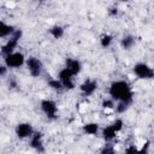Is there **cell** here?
I'll use <instances>...</instances> for the list:
<instances>
[{
    "instance_id": "1",
    "label": "cell",
    "mask_w": 154,
    "mask_h": 154,
    "mask_svg": "<svg viewBox=\"0 0 154 154\" xmlns=\"http://www.w3.org/2000/svg\"><path fill=\"white\" fill-rule=\"evenodd\" d=\"M108 95L116 102H125L131 105L134 101V90L125 79L113 81L108 87Z\"/></svg>"
},
{
    "instance_id": "2",
    "label": "cell",
    "mask_w": 154,
    "mask_h": 154,
    "mask_svg": "<svg viewBox=\"0 0 154 154\" xmlns=\"http://www.w3.org/2000/svg\"><path fill=\"white\" fill-rule=\"evenodd\" d=\"M22 36H23V30H22V29H16L14 32H13V34L6 40V42L1 46V48H0L1 54H2L4 57H6V55H8V54L16 52V48L18 47V43H19Z\"/></svg>"
},
{
    "instance_id": "3",
    "label": "cell",
    "mask_w": 154,
    "mask_h": 154,
    "mask_svg": "<svg viewBox=\"0 0 154 154\" xmlns=\"http://www.w3.org/2000/svg\"><path fill=\"white\" fill-rule=\"evenodd\" d=\"M25 55L22 52H13L6 57H4V65L8 69V70H16L22 67L23 65H25Z\"/></svg>"
},
{
    "instance_id": "4",
    "label": "cell",
    "mask_w": 154,
    "mask_h": 154,
    "mask_svg": "<svg viewBox=\"0 0 154 154\" xmlns=\"http://www.w3.org/2000/svg\"><path fill=\"white\" fill-rule=\"evenodd\" d=\"M40 108L49 120L58 119V105L52 99H43L40 102Z\"/></svg>"
},
{
    "instance_id": "5",
    "label": "cell",
    "mask_w": 154,
    "mask_h": 154,
    "mask_svg": "<svg viewBox=\"0 0 154 154\" xmlns=\"http://www.w3.org/2000/svg\"><path fill=\"white\" fill-rule=\"evenodd\" d=\"M132 72L140 79H152L154 77L153 67L150 65H148L147 63H143V61L136 63L132 67Z\"/></svg>"
},
{
    "instance_id": "6",
    "label": "cell",
    "mask_w": 154,
    "mask_h": 154,
    "mask_svg": "<svg viewBox=\"0 0 154 154\" xmlns=\"http://www.w3.org/2000/svg\"><path fill=\"white\" fill-rule=\"evenodd\" d=\"M25 66L28 69V72L31 77L36 78L42 75L43 71V63L37 57H29L25 60Z\"/></svg>"
},
{
    "instance_id": "7",
    "label": "cell",
    "mask_w": 154,
    "mask_h": 154,
    "mask_svg": "<svg viewBox=\"0 0 154 154\" xmlns=\"http://www.w3.org/2000/svg\"><path fill=\"white\" fill-rule=\"evenodd\" d=\"M58 79L60 81L64 90H73L76 88L75 84V76L66 69L63 67L59 72H58Z\"/></svg>"
},
{
    "instance_id": "8",
    "label": "cell",
    "mask_w": 154,
    "mask_h": 154,
    "mask_svg": "<svg viewBox=\"0 0 154 154\" xmlns=\"http://www.w3.org/2000/svg\"><path fill=\"white\" fill-rule=\"evenodd\" d=\"M35 132L32 125L28 122H20L14 126V134L19 140H28Z\"/></svg>"
},
{
    "instance_id": "9",
    "label": "cell",
    "mask_w": 154,
    "mask_h": 154,
    "mask_svg": "<svg viewBox=\"0 0 154 154\" xmlns=\"http://www.w3.org/2000/svg\"><path fill=\"white\" fill-rule=\"evenodd\" d=\"M97 90V82L95 79H91V78H88L85 81H83L81 84H79V91L83 96L88 97V96H91L95 91Z\"/></svg>"
},
{
    "instance_id": "10",
    "label": "cell",
    "mask_w": 154,
    "mask_h": 154,
    "mask_svg": "<svg viewBox=\"0 0 154 154\" xmlns=\"http://www.w3.org/2000/svg\"><path fill=\"white\" fill-rule=\"evenodd\" d=\"M29 146L38 153L45 152V142H43V134L41 131H35L32 136L29 138Z\"/></svg>"
},
{
    "instance_id": "11",
    "label": "cell",
    "mask_w": 154,
    "mask_h": 154,
    "mask_svg": "<svg viewBox=\"0 0 154 154\" xmlns=\"http://www.w3.org/2000/svg\"><path fill=\"white\" fill-rule=\"evenodd\" d=\"M73 76H77L82 72V69H83V65L81 63V60L76 59V58H67L65 60V66Z\"/></svg>"
},
{
    "instance_id": "12",
    "label": "cell",
    "mask_w": 154,
    "mask_h": 154,
    "mask_svg": "<svg viewBox=\"0 0 154 154\" xmlns=\"http://www.w3.org/2000/svg\"><path fill=\"white\" fill-rule=\"evenodd\" d=\"M117 136H118V132L113 129V126H112L111 124L101 129V137H102V140H103L106 143L112 142Z\"/></svg>"
},
{
    "instance_id": "13",
    "label": "cell",
    "mask_w": 154,
    "mask_h": 154,
    "mask_svg": "<svg viewBox=\"0 0 154 154\" xmlns=\"http://www.w3.org/2000/svg\"><path fill=\"white\" fill-rule=\"evenodd\" d=\"M82 131L88 136H96L100 131V125L95 122H88L82 125Z\"/></svg>"
},
{
    "instance_id": "14",
    "label": "cell",
    "mask_w": 154,
    "mask_h": 154,
    "mask_svg": "<svg viewBox=\"0 0 154 154\" xmlns=\"http://www.w3.org/2000/svg\"><path fill=\"white\" fill-rule=\"evenodd\" d=\"M16 28L11 24L5 23L4 20H0V38H8L13 32H14Z\"/></svg>"
},
{
    "instance_id": "15",
    "label": "cell",
    "mask_w": 154,
    "mask_h": 154,
    "mask_svg": "<svg viewBox=\"0 0 154 154\" xmlns=\"http://www.w3.org/2000/svg\"><path fill=\"white\" fill-rule=\"evenodd\" d=\"M135 43H136V38H135L134 35H130V34L129 35H124L122 37V40H120V47L123 49H125V51L131 49L135 46Z\"/></svg>"
},
{
    "instance_id": "16",
    "label": "cell",
    "mask_w": 154,
    "mask_h": 154,
    "mask_svg": "<svg viewBox=\"0 0 154 154\" xmlns=\"http://www.w3.org/2000/svg\"><path fill=\"white\" fill-rule=\"evenodd\" d=\"M48 32H49V35H51L53 38L59 40V38H61V37L64 36L65 29H64V26H61V25H59V24H54V25H52V26L48 29Z\"/></svg>"
},
{
    "instance_id": "17",
    "label": "cell",
    "mask_w": 154,
    "mask_h": 154,
    "mask_svg": "<svg viewBox=\"0 0 154 154\" xmlns=\"http://www.w3.org/2000/svg\"><path fill=\"white\" fill-rule=\"evenodd\" d=\"M112 42H113V36L111 34L106 32V34H102L100 36V46L102 48H108L112 45Z\"/></svg>"
},
{
    "instance_id": "18",
    "label": "cell",
    "mask_w": 154,
    "mask_h": 154,
    "mask_svg": "<svg viewBox=\"0 0 154 154\" xmlns=\"http://www.w3.org/2000/svg\"><path fill=\"white\" fill-rule=\"evenodd\" d=\"M47 83H48V87L52 90H54V91H61V90H64V88H63V85H61V83H60V81L58 78H49Z\"/></svg>"
},
{
    "instance_id": "19",
    "label": "cell",
    "mask_w": 154,
    "mask_h": 154,
    "mask_svg": "<svg viewBox=\"0 0 154 154\" xmlns=\"http://www.w3.org/2000/svg\"><path fill=\"white\" fill-rule=\"evenodd\" d=\"M129 107H130V105H128V103H125V102H116L114 111H116V113H118V114H123V113H125V112L129 109Z\"/></svg>"
},
{
    "instance_id": "20",
    "label": "cell",
    "mask_w": 154,
    "mask_h": 154,
    "mask_svg": "<svg viewBox=\"0 0 154 154\" xmlns=\"http://www.w3.org/2000/svg\"><path fill=\"white\" fill-rule=\"evenodd\" d=\"M114 106H116V101H113L111 97L103 99L101 102V107L103 109H114Z\"/></svg>"
},
{
    "instance_id": "21",
    "label": "cell",
    "mask_w": 154,
    "mask_h": 154,
    "mask_svg": "<svg viewBox=\"0 0 154 154\" xmlns=\"http://www.w3.org/2000/svg\"><path fill=\"white\" fill-rule=\"evenodd\" d=\"M112 126H113V129L119 134L122 130H123V128H124V120L122 119V118H116L114 119V122L111 124Z\"/></svg>"
},
{
    "instance_id": "22",
    "label": "cell",
    "mask_w": 154,
    "mask_h": 154,
    "mask_svg": "<svg viewBox=\"0 0 154 154\" xmlns=\"http://www.w3.org/2000/svg\"><path fill=\"white\" fill-rule=\"evenodd\" d=\"M99 154H116V149H114V147H113L111 143H107V144L100 150Z\"/></svg>"
},
{
    "instance_id": "23",
    "label": "cell",
    "mask_w": 154,
    "mask_h": 154,
    "mask_svg": "<svg viewBox=\"0 0 154 154\" xmlns=\"http://www.w3.org/2000/svg\"><path fill=\"white\" fill-rule=\"evenodd\" d=\"M149 148H150V141H146L141 148H138L137 154H149Z\"/></svg>"
},
{
    "instance_id": "24",
    "label": "cell",
    "mask_w": 154,
    "mask_h": 154,
    "mask_svg": "<svg viewBox=\"0 0 154 154\" xmlns=\"http://www.w3.org/2000/svg\"><path fill=\"white\" fill-rule=\"evenodd\" d=\"M137 150H138V147L135 146V144H130L125 148V152L124 154H137Z\"/></svg>"
},
{
    "instance_id": "25",
    "label": "cell",
    "mask_w": 154,
    "mask_h": 154,
    "mask_svg": "<svg viewBox=\"0 0 154 154\" xmlns=\"http://www.w3.org/2000/svg\"><path fill=\"white\" fill-rule=\"evenodd\" d=\"M118 12H119V10H118V7H116V6H113V7H111V8L108 10V14H109L111 17L118 16Z\"/></svg>"
},
{
    "instance_id": "26",
    "label": "cell",
    "mask_w": 154,
    "mask_h": 154,
    "mask_svg": "<svg viewBox=\"0 0 154 154\" xmlns=\"http://www.w3.org/2000/svg\"><path fill=\"white\" fill-rule=\"evenodd\" d=\"M7 71H8V69L2 64V65H0V77H4V76H6V73H7Z\"/></svg>"
},
{
    "instance_id": "27",
    "label": "cell",
    "mask_w": 154,
    "mask_h": 154,
    "mask_svg": "<svg viewBox=\"0 0 154 154\" xmlns=\"http://www.w3.org/2000/svg\"><path fill=\"white\" fill-rule=\"evenodd\" d=\"M8 87L13 89V88H17V87H18V84H17V82H16L14 79H11V81L8 82Z\"/></svg>"
}]
</instances>
